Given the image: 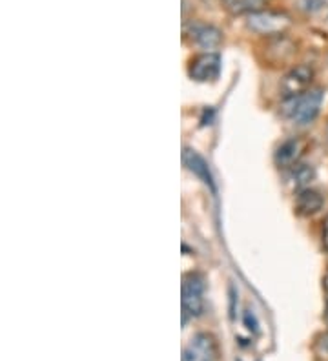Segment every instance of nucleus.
<instances>
[{
	"mask_svg": "<svg viewBox=\"0 0 328 361\" xmlns=\"http://www.w3.org/2000/svg\"><path fill=\"white\" fill-rule=\"evenodd\" d=\"M183 161L190 172L195 173V176L199 177L202 183H206V185L210 186L212 190H215L214 177H212V173H210V168H208V164H206V161L201 157V155L186 148V150L183 152Z\"/></svg>",
	"mask_w": 328,
	"mask_h": 361,
	"instance_id": "nucleus-10",
	"label": "nucleus"
},
{
	"mask_svg": "<svg viewBox=\"0 0 328 361\" xmlns=\"http://www.w3.org/2000/svg\"><path fill=\"white\" fill-rule=\"evenodd\" d=\"M245 325H246V329H248V331H252V332H257V319H255V316H254V312H252V310H246L245 312Z\"/></svg>",
	"mask_w": 328,
	"mask_h": 361,
	"instance_id": "nucleus-13",
	"label": "nucleus"
},
{
	"mask_svg": "<svg viewBox=\"0 0 328 361\" xmlns=\"http://www.w3.org/2000/svg\"><path fill=\"white\" fill-rule=\"evenodd\" d=\"M324 319H327V323H328V305H327V310H324Z\"/></svg>",
	"mask_w": 328,
	"mask_h": 361,
	"instance_id": "nucleus-17",
	"label": "nucleus"
},
{
	"mask_svg": "<svg viewBox=\"0 0 328 361\" xmlns=\"http://www.w3.org/2000/svg\"><path fill=\"white\" fill-rule=\"evenodd\" d=\"M217 360V343L214 336L201 332L195 334L183 350V361H215Z\"/></svg>",
	"mask_w": 328,
	"mask_h": 361,
	"instance_id": "nucleus-5",
	"label": "nucleus"
},
{
	"mask_svg": "<svg viewBox=\"0 0 328 361\" xmlns=\"http://www.w3.org/2000/svg\"><path fill=\"white\" fill-rule=\"evenodd\" d=\"M324 290H327V294H328V276L324 278Z\"/></svg>",
	"mask_w": 328,
	"mask_h": 361,
	"instance_id": "nucleus-16",
	"label": "nucleus"
},
{
	"mask_svg": "<svg viewBox=\"0 0 328 361\" xmlns=\"http://www.w3.org/2000/svg\"><path fill=\"white\" fill-rule=\"evenodd\" d=\"M306 142L299 137H292V139H286L284 142H281L277 146L276 154H274V161L279 168H288L296 166L298 161L301 159L303 152H305Z\"/></svg>",
	"mask_w": 328,
	"mask_h": 361,
	"instance_id": "nucleus-7",
	"label": "nucleus"
},
{
	"mask_svg": "<svg viewBox=\"0 0 328 361\" xmlns=\"http://www.w3.org/2000/svg\"><path fill=\"white\" fill-rule=\"evenodd\" d=\"M188 35L192 42H195L197 46H201L205 49L217 48L223 42V33L215 26H210V24L193 23L188 30Z\"/></svg>",
	"mask_w": 328,
	"mask_h": 361,
	"instance_id": "nucleus-8",
	"label": "nucleus"
},
{
	"mask_svg": "<svg viewBox=\"0 0 328 361\" xmlns=\"http://www.w3.org/2000/svg\"><path fill=\"white\" fill-rule=\"evenodd\" d=\"M188 73L197 82H208L215 80L221 73V57L217 53H202L192 59L188 68Z\"/></svg>",
	"mask_w": 328,
	"mask_h": 361,
	"instance_id": "nucleus-6",
	"label": "nucleus"
},
{
	"mask_svg": "<svg viewBox=\"0 0 328 361\" xmlns=\"http://www.w3.org/2000/svg\"><path fill=\"white\" fill-rule=\"evenodd\" d=\"M315 177V172L314 168L310 166V164H296L292 170V173H290V180H292L293 186H298V188L305 190L308 188V185H310L312 180H314Z\"/></svg>",
	"mask_w": 328,
	"mask_h": 361,
	"instance_id": "nucleus-12",
	"label": "nucleus"
},
{
	"mask_svg": "<svg viewBox=\"0 0 328 361\" xmlns=\"http://www.w3.org/2000/svg\"><path fill=\"white\" fill-rule=\"evenodd\" d=\"M248 27L259 35H281L290 26V18L276 11H257L248 15Z\"/></svg>",
	"mask_w": 328,
	"mask_h": 361,
	"instance_id": "nucleus-3",
	"label": "nucleus"
},
{
	"mask_svg": "<svg viewBox=\"0 0 328 361\" xmlns=\"http://www.w3.org/2000/svg\"><path fill=\"white\" fill-rule=\"evenodd\" d=\"M324 93L321 88H310L298 97L284 99V115L290 117L296 124H310L317 117L323 104Z\"/></svg>",
	"mask_w": 328,
	"mask_h": 361,
	"instance_id": "nucleus-1",
	"label": "nucleus"
},
{
	"mask_svg": "<svg viewBox=\"0 0 328 361\" xmlns=\"http://www.w3.org/2000/svg\"><path fill=\"white\" fill-rule=\"evenodd\" d=\"M323 247H324V250L328 252V217L324 219V223H323Z\"/></svg>",
	"mask_w": 328,
	"mask_h": 361,
	"instance_id": "nucleus-15",
	"label": "nucleus"
},
{
	"mask_svg": "<svg viewBox=\"0 0 328 361\" xmlns=\"http://www.w3.org/2000/svg\"><path fill=\"white\" fill-rule=\"evenodd\" d=\"M224 8L233 15H252L262 11L267 0H223Z\"/></svg>",
	"mask_w": 328,
	"mask_h": 361,
	"instance_id": "nucleus-11",
	"label": "nucleus"
},
{
	"mask_svg": "<svg viewBox=\"0 0 328 361\" xmlns=\"http://www.w3.org/2000/svg\"><path fill=\"white\" fill-rule=\"evenodd\" d=\"M205 309V279L201 274H186L183 278V322L197 317Z\"/></svg>",
	"mask_w": 328,
	"mask_h": 361,
	"instance_id": "nucleus-2",
	"label": "nucleus"
},
{
	"mask_svg": "<svg viewBox=\"0 0 328 361\" xmlns=\"http://www.w3.org/2000/svg\"><path fill=\"white\" fill-rule=\"evenodd\" d=\"M317 347H320L321 353H323L324 356L328 357V332H327V334L321 336L320 341H317Z\"/></svg>",
	"mask_w": 328,
	"mask_h": 361,
	"instance_id": "nucleus-14",
	"label": "nucleus"
},
{
	"mask_svg": "<svg viewBox=\"0 0 328 361\" xmlns=\"http://www.w3.org/2000/svg\"><path fill=\"white\" fill-rule=\"evenodd\" d=\"M323 195L312 188L299 190L298 197H296V210L299 216H314L323 208Z\"/></svg>",
	"mask_w": 328,
	"mask_h": 361,
	"instance_id": "nucleus-9",
	"label": "nucleus"
},
{
	"mask_svg": "<svg viewBox=\"0 0 328 361\" xmlns=\"http://www.w3.org/2000/svg\"><path fill=\"white\" fill-rule=\"evenodd\" d=\"M314 79V70L306 64H299V66L292 68V70L283 77V82H281V93H283L284 99L298 97L301 93H305L308 90V86L312 84Z\"/></svg>",
	"mask_w": 328,
	"mask_h": 361,
	"instance_id": "nucleus-4",
	"label": "nucleus"
}]
</instances>
